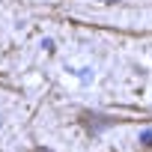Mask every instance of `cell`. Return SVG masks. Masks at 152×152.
<instances>
[{
	"label": "cell",
	"instance_id": "obj_1",
	"mask_svg": "<svg viewBox=\"0 0 152 152\" xmlns=\"http://www.w3.org/2000/svg\"><path fill=\"white\" fill-rule=\"evenodd\" d=\"M140 143H143V146H152V131H143V134H140Z\"/></svg>",
	"mask_w": 152,
	"mask_h": 152
},
{
	"label": "cell",
	"instance_id": "obj_2",
	"mask_svg": "<svg viewBox=\"0 0 152 152\" xmlns=\"http://www.w3.org/2000/svg\"><path fill=\"white\" fill-rule=\"evenodd\" d=\"M102 3H119V0H102Z\"/></svg>",
	"mask_w": 152,
	"mask_h": 152
},
{
	"label": "cell",
	"instance_id": "obj_3",
	"mask_svg": "<svg viewBox=\"0 0 152 152\" xmlns=\"http://www.w3.org/2000/svg\"><path fill=\"white\" fill-rule=\"evenodd\" d=\"M0 119H3V116H0Z\"/></svg>",
	"mask_w": 152,
	"mask_h": 152
}]
</instances>
